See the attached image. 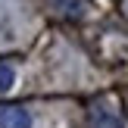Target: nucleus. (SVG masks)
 I'll return each instance as SVG.
<instances>
[{
	"mask_svg": "<svg viewBox=\"0 0 128 128\" xmlns=\"http://www.w3.org/2000/svg\"><path fill=\"white\" fill-rule=\"evenodd\" d=\"M12 84H16V72H12L10 66H3V62H0V94L10 91Z\"/></svg>",
	"mask_w": 128,
	"mask_h": 128,
	"instance_id": "obj_3",
	"label": "nucleus"
},
{
	"mask_svg": "<svg viewBox=\"0 0 128 128\" xmlns=\"http://www.w3.org/2000/svg\"><path fill=\"white\" fill-rule=\"evenodd\" d=\"M0 128H31V116H28V110L0 103Z\"/></svg>",
	"mask_w": 128,
	"mask_h": 128,
	"instance_id": "obj_2",
	"label": "nucleus"
},
{
	"mask_svg": "<svg viewBox=\"0 0 128 128\" xmlns=\"http://www.w3.org/2000/svg\"><path fill=\"white\" fill-rule=\"evenodd\" d=\"M88 125L91 128H125L122 116H119L106 100H97V103L88 110Z\"/></svg>",
	"mask_w": 128,
	"mask_h": 128,
	"instance_id": "obj_1",
	"label": "nucleus"
}]
</instances>
